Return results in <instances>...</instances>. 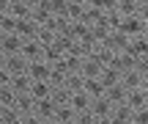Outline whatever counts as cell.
<instances>
[{
    "mask_svg": "<svg viewBox=\"0 0 148 124\" xmlns=\"http://www.w3.org/2000/svg\"><path fill=\"white\" fill-rule=\"evenodd\" d=\"M14 102H16V91L11 86H5V88H0V105L3 108H14Z\"/></svg>",
    "mask_w": 148,
    "mask_h": 124,
    "instance_id": "obj_22",
    "label": "cell"
},
{
    "mask_svg": "<svg viewBox=\"0 0 148 124\" xmlns=\"http://www.w3.org/2000/svg\"><path fill=\"white\" fill-rule=\"evenodd\" d=\"M96 124H115V119H112V116H107V119H96Z\"/></svg>",
    "mask_w": 148,
    "mask_h": 124,
    "instance_id": "obj_29",
    "label": "cell"
},
{
    "mask_svg": "<svg viewBox=\"0 0 148 124\" xmlns=\"http://www.w3.org/2000/svg\"><path fill=\"white\" fill-rule=\"evenodd\" d=\"M69 105L74 108V113H85V110H90L93 99H90V94H85L82 88H79V91H71V97H69Z\"/></svg>",
    "mask_w": 148,
    "mask_h": 124,
    "instance_id": "obj_5",
    "label": "cell"
},
{
    "mask_svg": "<svg viewBox=\"0 0 148 124\" xmlns=\"http://www.w3.org/2000/svg\"><path fill=\"white\" fill-rule=\"evenodd\" d=\"M101 69H104V64H101L96 55H88V58L82 61V69H79V75H82L85 80H90V77H99Z\"/></svg>",
    "mask_w": 148,
    "mask_h": 124,
    "instance_id": "obj_7",
    "label": "cell"
},
{
    "mask_svg": "<svg viewBox=\"0 0 148 124\" xmlns=\"http://www.w3.org/2000/svg\"><path fill=\"white\" fill-rule=\"evenodd\" d=\"M8 6H11V0H0V14H8Z\"/></svg>",
    "mask_w": 148,
    "mask_h": 124,
    "instance_id": "obj_28",
    "label": "cell"
},
{
    "mask_svg": "<svg viewBox=\"0 0 148 124\" xmlns=\"http://www.w3.org/2000/svg\"><path fill=\"white\" fill-rule=\"evenodd\" d=\"M22 55H25L27 64H33V61H44V44L38 42V39H33V42H25V47H22Z\"/></svg>",
    "mask_w": 148,
    "mask_h": 124,
    "instance_id": "obj_8",
    "label": "cell"
},
{
    "mask_svg": "<svg viewBox=\"0 0 148 124\" xmlns=\"http://www.w3.org/2000/svg\"><path fill=\"white\" fill-rule=\"evenodd\" d=\"M77 124H96V116L90 113V110H85V113H77Z\"/></svg>",
    "mask_w": 148,
    "mask_h": 124,
    "instance_id": "obj_25",
    "label": "cell"
},
{
    "mask_svg": "<svg viewBox=\"0 0 148 124\" xmlns=\"http://www.w3.org/2000/svg\"><path fill=\"white\" fill-rule=\"evenodd\" d=\"M145 25H148V22H145L140 14H134V17H123L121 33H123V36H129V39H137V36H143V33H145Z\"/></svg>",
    "mask_w": 148,
    "mask_h": 124,
    "instance_id": "obj_1",
    "label": "cell"
},
{
    "mask_svg": "<svg viewBox=\"0 0 148 124\" xmlns=\"http://www.w3.org/2000/svg\"><path fill=\"white\" fill-rule=\"evenodd\" d=\"M140 88H143V91H145V94H148V75H145V77H143V83H140Z\"/></svg>",
    "mask_w": 148,
    "mask_h": 124,
    "instance_id": "obj_30",
    "label": "cell"
},
{
    "mask_svg": "<svg viewBox=\"0 0 148 124\" xmlns=\"http://www.w3.org/2000/svg\"><path fill=\"white\" fill-rule=\"evenodd\" d=\"M112 110H115V105L107 99V94L99 97V99H93V105H90V113H93L96 119H107V116H112Z\"/></svg>",
    "mask_w": 148,
    "mask_h": 124,
    "instance_id": "obj_9",
    "label": "cell"
},
{
    "mask_svg": "<svg viewBox=\"0 0 148 124\" xmlns=\"http://www.w3.org/2000/svg\"><path fill=\"white\" fill-rule=\"evenodd\" d=\"M30 86H33V80H30V75H27V72L11 77V88H14L16 94H30Z\"/></svg>",
    "mask_w": 148,
    "mask_h": 124,
    "instance_id": "obj_15",
    "label": "cell"
},
{
    "mask_svg": "<svg viewBox=\"0 0 148 124\" xmlns=\"http://www.w3.org/2000/svg\"><path fill=\"white\" fill-rule=\"evenodd\" d=\"M55 121H58V124H74V121H77L74 108H71V105H58V110H55Z\"/></svg>",
    "mask_w": 148,
    "mask_h": 124,
    "instance_id": "obj_18",
    "label": "cell"
},
{
    "mask_svg": "<svg viewBox=\"0 0 148 124\" xmlns=\"http://www.w3.org/2000/svg\"><path fill=\"white\" fill-rule=\"evenodd\" d=\"M5 86H11V75L5 69H0V88H5Z\"/></svg>",
    "mask_w": 148,
    "mask_h": 124,
    "instance_id": "obj_27",
    "label": "cell"
},
{
    "mask_svg": "<svg viewBox=\"0 0 148 124\" xmlns=\"http://www.w3.org/2000/svg\"><path fill=\"white\" fill-rule=\"evenodd\" d=\"M126 50H129L132 55H137V58H145V55H148V39H145V36H137V39H132Z\"/></svg>",
    "mask_w": 148,
    "mask_h": 124,
    "instance_id": "obj_19",
    "label": "cell"
},
{
    "mask_svg": "<svg viewBox=\"0 0 148 124\" xmlns=\"http://www.w3.org/2000/svg\"><path fill=\"white\" fill-rule=\"evenodd\" d=\"M143 36H145V39H148V25H145V33H143Z\"/></svg>",
    "mask_w": 148,
    "mask_h": 124,
    "instance_id": "obj_33",
    "label": "cell"
},
{
    "mask_svg": "<svg viewBox=\"0 0 148 124\" xmlns=\"http://www.w3.org/2000/svg\"><path fill=\"white\" fill-rule=\"evenodd\" d=\"M19 124H44V121L38 119L36 113H27V116H22V119H19Z\"/></svg>",
    "mask_w": 148,
    "mask_h": 124,
    "instance_id": "obj_26",
    "label": "cell"
},
{
    "mask_svg": "<svg viewBox=\"0 0 148 124\" xmlns=\"http://www.w3.org/2000/svg\"><path fill=\"white\" fill-rule=\"evenodd\" d=\"M22 47H25V42H22L16 33H3V39H0V50H3L5 55H19Z\"/></svg>",
    "mask_w": 148,
    "mask_h": 124,
    "instance_id": "obj_4",
    "label": "cell"
},
{
    "mask_svg": "<svg viewBox=\"0 0 148 124\" xmlns=\"http://www.w3.org/2000/svg\"><path fill=\"white\" fill-rule=\"evenodd\" d=\"M82 91H85V94H90V99H99V97H104V94H107V88L101 86L99 77H90V80H85V83H82Z\"/></svg>",
    "mask_w": 148,
    "mask_h": 124,
    "instance_id": "obj_16",
    "label": "cell"
},
{
    "mask_svg": "<svg viewBox=\"0 0 148 124\" xmlns=\"http://www.w3.org/2000/svg\"><path fill=\"white\" fill-rule=\"evenodd\" d=\"M132 124H148V108H140V110H134V116H132Z\"/></svg>",
    "mask_w": 148,
    "mask_h": 124,
    "instance_id": "obj_24",
    "label": "cell"
},
{
    "mask_svg": "<svg viewBox=\"0 0 148 124\" xmlns=\"http://www.w3.org/2000/svg\"><path fill=\"white\" fill-rule=\"evenodd\" d=\"M3 113H5V108H3V105H0V116H3Z\"/></svg>",
    "mask_w": 148,
    "mask_h": 124,
    "instance_id": "obj_31",
    "label": "cell"
},
{
    "mask_svg": "<svg viewBox=\"0 0 148 124\" xmlns=\"http://www.w3.org/2000/svg\"><path fill=\"white\" fill-rule=\"evenodd\" d=\"M16 17L11 14H0V33H16Z\"/></svg>",
    "mask_w": 148,
    "mask_h": 124,
    "instance_id": "obj_21",
    "label": "cell"
},
{
    "mask_svg": "<svg viewBox=\"0 0 148 124\" xmlns=\"http://www.w3.org/2000/svg\"><path fill=\"white\" fill-rule=\"evenodd\" d=\"M126 97H129V91L123 88V83H118V86L107 88V99H110L112 105H123V102H126Z\"/></svg>",
    "mask_w": 148,
    "mask_h": 124,
    "instance_id": "obj_20",
    "label": "cell"
},
{
    "mask_svg": "<svg viewBox=\"0 0 148 124\" xmlns=\"http://www.w3.org/2000/svg\"><path fill=\"white\" fill-rule=\"evenodd\" d=\"M0 39H3V33H0Z\"/></svg>",
    "mask_w": 148,
    "mask_h": 124,
    "instance_id": "obj_35",
    "label": "cell"
},
{
    "mask_svg": "<svg viewBox=\"0 0 148 124\" xmlns=\"http://www.w3.org/2000/svg\"><path fill=\"white\" fill-rule=\"evenodd\" d=\"M55 94V86L49 80H33V86H30V97L33 99H49Z\"/></svg>",
    "mask_w": 148,
    "mask_h": 124,
    "instance_id": "obj_10",
    "label": "cell"
},
{
    "mask_svg": "<svg viewBox=\"0 0 148 124\" xmlns=\"http://www.w3.org/2000/svg\"><path fill=\"white\" fill-rule=\"evenodd\" d=\"M55 110H58V102L49 97V99H36V110L33 113L41 121H55Z\"/></svg>",
    "mask_w": 148,
    "mask_h": 124,
    "instance_id": "obj_3",
    "label": "cell"
},
{
    "mask_svg": "<svg viewBox=\"0 0 148 124\" xmlns=\"http://www.w3.org/2000/svg\"><path fill=\"white\" fill-rule=\"evenodd\" d=\"M60 58H63V53H60L55 44H47V47H44V61H47V64H52V66H55Z\"/></svg>",
    "mask_w": 148,
    "mask_h": 124,
    "instance_id": "obj_23",
    "label": "cell"
},
{
    "mask_svg": "<svg viewBox=\"0 0 148 124\" xmlns=\"http://www.w3.org/2000/svg\"><path fill=\"white\" fill-rule=\"evenodd\" d=\"M99 80H101V86H104V88H112V86L121 83V72H118L115 66H104L101 75H99Z\"/></svg>",
    "mask_w": 148,
    "mask_h": 124,
    "instance_id": "obj_14",
    "label": "cell"
},
{
    "mask_svg": "<svg viewBox=\"0 0 148 124\" xmlns=\"http://www.w3.org/2000/svg\"><path fill=\"white\" fill-rule=\"evenodd\" d=\"M5 72H8L11 77L14 75H22V72H27V61H25V55H8L5 58Z\"/></svg>",
    "mask_w": 148,
    "mask_h": 124,
    "instance_id": "obj_12",
    "label": "cell"
},
{
    "mask_svg": "<svg viewBox=\"0 0 148 124\" xmlns=\"http://www.w3.org/2000/svg\"><path fill=\"white\" fill-rule=\"evenodd\" d=\"M44 124H58V121H44Z\"/></svg>",
    "mask_w": 148,
    "mask_h": 124,
    "instance_id": "obj_34",
    "label": "cell"
},
{
    "mask_svg": "<svg viewBox=\"0 0 148 124\" xmlns=\"http://www.w3.org/2000/svg\"><path fill=\"white\" fill-rule=\"evenodd\" d=\"M0 124H8V121H5V119H3V116H0Z\"/></svg>",
    "mask_w": 148,
    "mask_h": 124,
    "instance_id": "obj_32",
    "label": "cell"
},
{
    "mask_svg": "<svg viewBox=\"0 0 148 124\" xmlns=\"http://www.w3.org/2000/svg\"><path fill=\"white\" fill-rule=\"evenodd\" d=\"M27 75H30V80H49L52 64H47V61H33V64H27Z\"/></svg>",
    "mask_w": 148,
    "mask_h": 124,
    "instance_id": "obj_6",
    "label": "cell"
},
{
    "mask_svg": "<svg viewBox=\"0 0 148 124\" xmlns=\"http://www.w3.org/2000/svg\"><path fill=\"white\" fill-rule=\"evenodd\" d=\"M126 105H129L132 110L148 108V94L143 91V88H134V91H129V97H126Z\"/></svg>",
    "mask_w": 148,
    "mask_h": 124,
    "instance_id": "obj_13",
    "label": "cell"
},
{
    "mask_svg": "<svg viewBox=\"0 0 148 124\" xmlns=\"http://www.w3.org/2000/svg\"><path fill=\"white\" fill-rule=\"evenodd\" d=\"M121 83H123L126 91H134V88H140V83H143V75H140L137 69H129V72L121 75Z\"/></svg>",
    "mask_w": 148,
    "mask_h": 124,
    "instance_id": "obj_17",
    "label": "cell"
},
{
    "mask_svg": "<svg viewBox=\"0 0 148 124\" xmlns=\"http://www.w3.org/2000/svg\"><path fill=\"white\" fill-rule=\"evenodd\" d=\"M11 3H14V0H11Z\"/></svg>",
    "mask_w": 148,
    "mask_h": 124,
    "instance_id": "obj_36",
    "label": "cell"
},
{
    "mask_svg": "<svg viewBox=\"0 0 148 124\" xmlns=\"http://www.w3.org/2000/svg\"><path fill=\"white\" fill-rule=\"evenodd\" d=\"M38 30H41V25H38L36 19H19L16 22V36L22 39V42H33V39H38Z\"/></svg>",
    "mask_w": 148,
    "mask_h": 124,
    "instance_id": "obj_2",
    "label": "cell"
},
{
    "mask_svg": "<svg viewBox=\"0 0 148 124\" xmlns=\"http://www.w3.org/2000/svg\"><path fill=\"white\" fill-rule=\"evenodd\" d=\"M8 14L16 17V19H30L33 17V6L27 3V0H14V3L8 6Z\"/></svg>",
    "mask_w": 148,
    "mask_h": 124,
    "instance_id": "obj_11",
    "label": "cell"
}]
</instances>
